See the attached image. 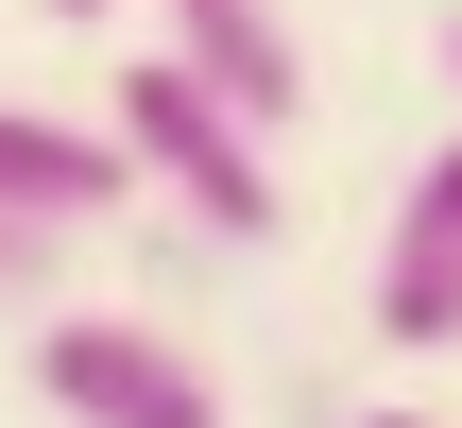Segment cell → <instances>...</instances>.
I'll use <instances>...</instances> for the list:
<instances>
[{
  "label": "cell",
  "instance_id": "6da1fadb",
  "mask_svg": "<svg viewBox=\"0 0 462 428\" xmlns=\"http://www.w3.org/2000/svg\"><path fill=\"white\" fill-rule=\"evenodd\" d=\"M103 137L137 154V189H171L223 257H257V240H291V189H274V137L223 103V86H189L171 51H137L120 69V103H103Z\"/></svg>",
  "mask_w": 462,
  "mask_h": 428
},
{
  "label": "cell",
  "instance_id": "3957f363",
  "mask_svg": "<svg viewBox=\"0 0 462 428\" xmlns=\"http://www.w3.org/2000/svg\"><path fill=\"white\" fill-rule=\"evenodd\" d=\"M120 206H137V154H120L103 120L0 103V223H34V240H86V223H120Z\"/></svg>",
  "mask_w": 462,
  "mask_h": 428
},
{
  "label": "cell",
  "instance_id": "5b68a950",
  "mask_svg": "<svg viewBox=\"0 0 462 428\" xmlns=\"http://www.w3.org/2000/svg\"><path fill=\"white\" fill-rule=\"evenodd\" d=\"M171 69H189V86H223L257 137H291V120H309V51H291V0H171Z\"/></svg>",
  "mask_w": 462,
  "mask_h": 428
},
{
  "label": "cell",
  "instance_id": "8992f818",
  "mask_svg": "<svg viewBox=\"0 0 462 428\" xmlns=\"http://www.w3.org/2000/svg\"><path fill=\"white\" fill-rule=\"evenodd\" d=\"M51 257H69V240H34V223H0V309H51Z\"/></svg>",
  "mask_w": 462,
  "mask_h": 428
},
{
  "label": "cell",
  "instance_id": "277c9868",
  "mask_svg": "<svg viewBox=\"0 0 462 428\" xmlns=\"http://www.w3.org/2000/svg\"><path fill=\"white\" fill-rule=\"evenodd\" d=\"M377 343H411V360L462 343V137L394 189V240H377Z\"/></svg>",
  "mask_w": 462,
  "mask_h": 428
},
{
  "label": "cell",
  "instance_id": "52a82bcc",
  "mask_svg": "<svg viewBox=\"0 0 462 428\" xmlns=\"http://www.w3.org/2000/svg\"><path fill=\"white\" fill-rule=\"evenodd\" d=\"M360 428H446V412H360Z\"/></svg>",
  "mask_w": 462,
  "mask_h": 428
},
{
  "label": "cell",
  "instance_id": "9c48e42d",
  "mask_svg": "<svg viewBox=\"0 0 462 428\" xmlns=\"http://www.w3.org/2000/svg\"><path fill=\"white\" fill-rule=\"evenodd\" d=\"M446 69H462V17H446Z\"/></svg>",
  "mask_w": 462,
  "mask_h": 428
},
{
  "label": "cell",
  "instance_id": "ba28073f",
  "mask_svg": "<svg viewBox=\"0 0 462 428\" xmlns=\"http://www.w3.org/2000/svg\"><path fill=\"white\" fill-rule=\"evenodd\" d=\"M51 17H103V0H51Z\"/></svg>",
  "mask_w": 462,
  "mask_h": 428
},
{
  "label": "cell",
  "instance_id": "7a4b0ae2",
  "mask_svg": "<svg viewBox=\"0 0 462 428\" xmlns=\"http://www.w3.org/2000/svg\"><path fill=\"white\" fill-rule=\"evenodd\" d=\"M34 395L69 428H223V377L137 309H51L34 326Z\"/></svg>",
  "mask_w": 462,
  "mask_h": 428
}]
</instances>
